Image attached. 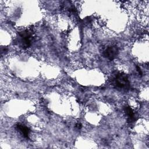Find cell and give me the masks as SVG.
<instances>
[{
    "label": "cell",
    "mask_w": 149,
    "mask_h": 149,
    "mask_svg": "<svg viewBox=\"0 0 149 149\" xmlns=\"http://www.w3.org/2000/svg\"><path fill=\"white\" fill-rule=\"evenodd\" d=\"M112 84L116 88L123 90H127L130 88V85L129 79L126 74L117 72L111 79Z\"/></svg>",
    "instance_id": "1"
},
{
    "label": "cell",
    "mask_w": 149,
    "mask_h": 149,
    "mask_svg": "<svg viewBox=\"0 0 149 149\" xmlns=\"http://www.w3.org/2000/svg\"><path fill=\"white\" fill-rule=\"evenodd\" d=\"M124 110L127 116V122L128 123L132 124L137 120V116L130 106H126Z\"/></svg>",
    "instance_id": "4"
},
{
    "label": "cell",
    "mask_w": 149,
    "mask_h": 149,
    "mask_svg": "<svg viewBox=\"0 0 149 149\" xmlns=\"http://www.w3.org/2000/svg\"><path fill=\"white\" fill-rule=\"evenodd\" d=\"M8 52V48L5 47H2L1 48V54L2 55L3 54H5Z\"/></svg>",
    "instance_id": "6"
},
{
    "label": "cell",
    "mask_w": 149,
    "mask_h": 149,
    "mask_svg": "<svg viewBox=\"0 0 149 149\" xmlns=\"http://www.w3.org/2000/svg\"><path fill=\"white\" fill-rule=\"evenodd\" d=\"M75 127L77 129H81V127H82V125L80 123H77L75 125Z\"/></svg>",
    "instance_id": "8"
},
{
    "label": "cell",
    "mask_w": 149,
    "mask_h": 149,
    "mask_svg": "<svg viewBox=\"0 0 149 149\" xmlns=\"http://www.w3.org/2000/svg\"><path fill=\"white\" fill-rule=\"evenodd\" d=\"M136 70H137V72L139 75L140 76H141L142 74H143V73H142V71H141V68H140L139 66H136Z\"/></svg>",
    "instance_id": "7"
},
{
    "label": "cell",
    "mask_w": 149,
    "mask_h": 149,
    "mask_svg": "<svg viewBox=\"0 0 149 149\" xmlns=\"http://www.w3.org/2000/svg\"><path fill=\"white\" fill-rule=\"evenodd\" d=\"M16 129L20 132V133L23 135V136L24 138L27 139H29V134L30 132V129L28 127L24 125L19 123L16 125Z\"/></svg>",
    "instance_id": "5"
},
{
    "label": "cell",
    "mask_w": 149,
    "mask_h": 149,
    "mask_svg": "<svg viewBox=\"0 0 149 149\" xmlns=\"http://www.w3.org/2000/svg\"><path fill=\"white\" fill-rule=\"evenodd\" d=\"M32 33L28 30H25L19 33V37L16 39V43L23 49L29 48L31 44Z\"/></svg>",
    "instance_id": "2"
},
{
    "label": "cell",
    "mask_w": 149,
    "mask_h": 149,
    "mask_svg": "<svg viewBox=\"0 0 149 149\" xmlns=\"http://www.w3.org/2000/svg\"><path fill=\"white\" fill-rule=\"evenodd\" d=\"M118 53L119 49L116 45H109L103 50L102 55L109 61H113L118 56Z\"/></svg>",
    "instance_id": "3"
}]
</instances>
